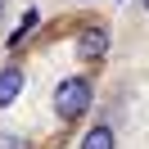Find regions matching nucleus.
Wrapping results in <instances>:
<instances>
[{
  "label": "nucleus",
  "mask_w": 149,
  "mask_h": 149,
  "mask_svg": "<svg viewBox=\"0 0 149 149\" xmlns=\"http://www.w3.org/2000/svg\"><path fill=\"white\" fill-rule=\"evenodd\" d=\"M77 45H81V54L95 59V54H104V50H109V32H104V27H86Z\"/></svg>",
  "instance_id": "3"
},
{
  "label": "nucleus",
  "mask_w": 149,
  "mask_h": 149,
  "mask_svg": "<svg viewBox=\"0 0 149 149\" xmlns=\"http://www.w3.org/2000/svg\"><path fill=\"white\" fill-rule=\"evenodd\" d=\"M18 91H23V72L18 68H5V72H0V109L18 100Z\"/></svg>",
  "instance_id": "2"
},
{
  "label": "nucleus",
  "mask_w": 149,
  "mask_h": 149,
  "mask_svg": "<svg viewBox=\"0 0 149 149\" xmlns=\"http://www.w3.org/2000/svg\"><path fill=\"white\" fill-rule=\"evenodd\" d=\"M0 149H27V140L23 136H0Z\"/></svg>",
  "instance_id": "5"
},
{
  "label": "nucleus",
  "mask_w": 149,
  "mask_h": 149,
  "mask_svg": "<svg viewBox=\"0 0 149 149\" xmlns=\"http://www.w3.org/2000/svg\"><path fill=\"white\" fill-rule=\"evenodd\" d=\"M0 14H5V0H0Z\"/></svg>",
  "instance_id": "6"
},
{
  "label": "nucleus",
  "mask_w": 149,
  "mask_h": 149,
  "mask_svg": "<svg viewBox=\"0 0 149 149\" xmlns=\"http://www.w3.org/2000/svg\"><path fill=\"white\" fill-rule=\"evenodd\" d=\"M86 109H91V81H86V77H68L54 91V113L63 122H72V118H81Z\"/></svg>",
  "instance_id": "1"
},
{
  "label": "nucleus",
  "mask_w": 149,
  "mask_h": 149,
  "mask_svg": "<svg viewBox=\"0 0 149 149\" xmlns=\"http://www.w3.org/2000/svg\"><path fill=\"white\" fill-rule=\"evenodd\" d=\"M81 149H113V131L109 127H91L86 140H81Z\"/></svg>",
  "instance_id": "4"
},
{
  "label": "nucleus",
  "mask_w": 149,
  "mask_h": 149,
  "mask_svg": "<svg viewBox=\"0 0 149 149\" xmlns=\"http://www.w3.org/2000/svg\"><path fill=\"white\" fill-rule=\"evenodd\" d=\"M140 5H145V9H149V0H140Z\"/></svg>",
  "instance_id": "7"
}]
</instances>
